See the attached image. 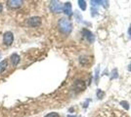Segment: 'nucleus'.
Listing matches in <instances>:
<instances>
[{"mask_svg": "<svg viewBox=\"0 0 131 117\" xmlns=\"http://www.w3.org/2000/svg\"><path fill=\"white\" fill-rule=\"evenodd\" d=\"M50 10L53 13H61L63 11V5L59 1H51L50 2Z\"/></svg>", "mask_w": 131, "mask_h": 117, "instance_id": "nucleus-2", "label": "nucleus"}, {"mask_svg": "<svg viewBox=\"0 0 131 117\" xmlns=\"http://www.w3.org/2000/svg\"><path fill=\"white\" fill-rule=\"evenodd\" d=\"M128 70H129V71H131V63L128 66Z\"/></svg>", "mask_w": 131, "mask_h": 117, "instance_id": "nucleus-20", "label": "nucleus"}, {"mask_svg": "<svg viewBox=\"0 0 131 117\" xmlns=\"http://www.w3.org/2000/svg\"><path fill=\"white\" fill-rule=\"evenodd\" d=\"M14 41V34L11 31H6L3 35V43L6 46H11Z\"/></svg>", "mask_w": 131, "mask_h": 117, "instance_id": "nucleus-4", "label": "nucleus"}, {"mask_svg": "<svg viewBox=\"0 0 131 117\" xmlns=\"http://www.w3.org/2000/svg\"><path fill=\"white\" fill-rule=\"evenodd\" d=\"M78 5H79V7H80V9H81L82 11H85L86 10V2L85 1L79 0L78 1Z\"/></svg>", "mask_w": 131, "mask_h": 117, "instance_id": "nucleus-11", "label": "nucleus"}, {"mask_svg": "<svg viewBox=\"0 0 131 117\" xmlns=\"http://www.w3.org/2000/svg\"><path fill=\"white\" fill-rule=\"evenodd\" d=\"M7 67H8V60H3L2 61H0V74L4 72Z\"/></svg>", "mask_w": 131, "mask_h": 117, "instance_id": "nucleus-9", "label": "nucleus"}, {"mask_svg": "<svg viewBox=\"0 0 131 117\" xmlns=\"http://www.w3.org/2000/svg\"><path fill=\"white\" fill-rule=\"evenodd\" d=\"M74 88L77 89L78 91H82V90L84 89V84H83L82 81H77L74 84Z\"/></svg>", "mask_w": 131, "mask_h": 117, "instance_id": "nucleus-10", "label": "nucleus"}, {"mask_svg": "<svg viewBox=\"0 0 131 117\" xmlns=\"http://www.w3.org/2000/svg\"><path fill=\"white\" fill-rule=\"evenodd\" d=\"M96 95H97V98H98L99 100H101L103 97H104V92L102 91L101 89H97V92H96Z\"/></svg>", "mask_w": 131, "mask_h": 117, "instance_id": "nucleus-12", "label": "nucleus"}, {"mask_svg": "<svg viewBox=\"0 0 131 117\" xmlns=\"http://www.w3.org/2000/svg\"><path fill=\"white\" fill-rule=\"evenodd\" d=\"M58 28L60 29L63 33L69 34L71 32L72 30V25H71V22L67 19V18H62L59 20L58 22Z\"/></svg>", "mask_w": 131, "mask_h": 117, "instance_id": "nucleus-1", "label": "nucleus"}, {"mask_svg": "<svg viewBox=\"0 0 131 117\" xmlns=\"http://www.w3.org/2000/svg\"><path fill=\"white\" fill-rule=\"evenodd\" d=\"M82 34H83V36L86 38L87 41H89L90 43H94V41H95V36L93 35V33L89 29L83 28V29H82Z\"/></svg>", "mask_w": 131, "mask_h": 117, "instance_id": "nucleus-5", "label": "nucleus"}, {"mask_svg": "<svg viewBox=\"0 0 131 117\" xmlns=\"http://www.w3.org/2000/svg\"><path fill=\"white\" fill-rule=\"evenodd\" d=\"M2 10H3V6H2V4L0 3V12H2Z\"/></svg>", "mask_w": 131, "mask_h": 117, "instance_id": "nucleus-19", "label": "nucleus"}, {"mask_svg": "<svg viewBox=\"0 0 131 117\" xmlns=\"http://www.w3.org/2000/svg\"><path fill=\"white\" fill-rule=\"evenodd\" d=\"M45 117H60V115L57 112H50L47 115H45Z\"/></svg>", "mask_w": 131, "mask_h": 117, "instance_id": "nucleus-13", "label": "nucleus"}, {"mask_svg": "<svg viewBox=\"0 0 131 117\" xmlns=\"http://www.w3.org/2000/svg\"><path fill=\"white\" fill-rule=\"evenodd\" d=\"M27 24L31 28H37L41 24V18L37 17V16H34V17L29 18L27 20Z\"/></svg>", "mask_w": 131, "mask_h": 117, "instance_id": "nucleus-3", "label": "nucleus"}, {"mask_svg": "<svg viewBox=\"0 0 131 117\" xmlns=\"http://www.w3.org/2000/svg\"><path fill=\"white\" fill-rule=\"evenodd\" d=\"M128 35L131 37V24H130V27H129V28H128Z\"/></svg>", "mask_w": 131, "mask_h": 117, "instance_id": "nucleus-18", "label": "nucleus"}, {"mask_svg": "<svg viewBox=\"0 0 131 117\" xmlns=\"http://www.w3.org/2000/svg\"><path fill=\"white\" fill-rule=\"evenodd\" d=\"M63 11H64V13H65L67 16H71L72 10H71V4L70 2H66L65 4H64V6H63Z\"/></svg>", "mask_w": 131, "mask_h": 117, "instance_id": "nucleus-8", "label": "nucleus"}, {"mask_svg": "<svg viewBox=\"0 0 131 117\" xmlns=\"http://www.w3.org/2000/svg\"><path fill=\"white\" fill-rule=\"evenodd\" d=\"M117 77V70L116 69H114V76L112 78H116Z\"/></svg>", "mask_w": 131, "mask_h": 117, "instance_id": "nucleus-16", "label": "nucleus"}, {"mask_svg": "<svg viewBox=\"0 0 131 117\" xmlns=\"http://www.w3.org/2000/svg\"><path fill=\"white\" fill-rule=\"evenodd\" d=\"M99 69H100V67H97L96 68V75H95V81H96V83H97V81H98V74H99Z\"/></svg>", "mask_w": 131, "mask_h": 117, "instance_id": "nucleus-15", "label": "nucleus"}, {"mask_svg": "<svg viewBox=\"0 0 131 117\" xmlns=\"http://www.w3.org/2000/svg\"><path fill=\"white\" fill-rule=\"evenodd\" d=\"M10 60H11L12 64H13L14 67H16V66L19 64V62L21 61V58H20V56H19L18 54L14 53V54H12L11 57H10Z\"/></svg>", "mask_w": 131, "mask_h": 117, "instance_id": "nucleus-7", "label": "nucleus"}, {"mask_svg": "<svg viewBox=\"0 0 131 117\" xmlns=\"http://www.w3.org/2000/svg\"><path fill=\"white\" fill-rule=\"evenodd\" d=\"M89 101H90L89 100H86V101L84 102V105H83V107H84V108H86V107H87V105H88V102H89Z\"/></svg>", "mask_w": 131, "mask_h": 117, "instance_id": "nucleus-17", "label": "nucleus"}, {"mask_svg": "<svg viewBox=\"0 0 131 117\" xmlns=\"http://www.w3.org/2000/svg\"><path fill=\"white\" fill-rule=\"evenodd\" d=\"M120 105L123 106L125 109H129V103L125 101V100H122V101H120Z\"/></svg>", "mask_w": 131, "mask_h": 117, "instance_id": "nucleus-14", "label": "nucleus"}, {"mask_svg": "<svg viewBox=\"0 0 131 117\" xmlns=\"http://www.w3.org/2000/svg\"><path fill=\"white\" fill-rule=\"evenodd\" d=\"M23 1L21 0H9L7 1V5L9 6L10 8H13V9H16V8H19L23 5Z\"/></svg>", "mask_w": 131, "mask_h": 117, "instance_id": "nucleus-6", "label": "nucleus"}, {"mask_svg": "<svg viewBox=\"0 0 131 117\" xmlns=\"http://www.w3.org/2000/svg\"><path fill=\"white\" fill-rule=\"evenodd\" d=\"M67 117H77V116H75V115H70V114H69Z\"/></svg>", "mask_w": 131, "mask_h": 117, "instance_id": "nucleus-21", "label": "nucleus"}]
</instances>
